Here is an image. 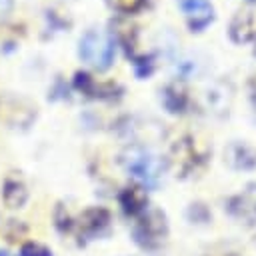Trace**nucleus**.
<instances>
[{"mask_svg": "<svg viewBox=\"0 0 256 256\" xmlns=\"http://www.w3.org/2000/svg\"><path fill=\"white\" fill-rule=\"evenodd\" d=\"M210 158V148L204 140L184 134L172 144V162L178 176H192L200 172Z\"/></svg>", "mask_w": 256, "mask_h": 256, "instance_id": "1", "label": "nucleus"}, {"mask_svg": "<svg viewBox=\"0 0 256 256\" xmlns=\"http://www.w3.org/2000/svg\"><path fill=\"white\" fill-rule=\"evenodd\" d=\"M122 162H124V168L136 180H140L144 186H150V188L158 186L162 172H164V164L156 154H152L146 148L134 146V148H128L124 152Z\"/></svg>", "mask_w": 256, "mask_h": 256, "instance_id": "2", "label": "nucleus"}, {"mask_svg": "<svg viewBox=\"0 0 256 256\" xmlns=\"http://www.w3.org/2000/svg\"><path fill=\"white\" fill-rule=\"evenodd\" d=\"M78 52L88 66L96 70H106L114 60V40L100 30H90L82 36Z\"/></svg>", "mask_w": 256, "mask_h": 256, "instance_id": "3", "label": "nucleus"}, {"mask_svg": "<svg viewBox=\"0 0 256 256\" xmlns=\"http://www.w3.org/2000/svg\"><path fill=\"white\" fill-rule=\"evenodd\" d=\"M166 234H168V224H166V216L160 210L144 212L134 226L136 242L142 244L144 248L160 246L166 240Z\"/></svg>", "mask_w": 256, "mask_h": 256, "instance_id": "4", "label": "nucleus"}, {"mask_svg": "<svg viewBox=\"0 0 256 256\" xmlns=\"http://www.w3.org/2000/svg\"><path fill=\"white\" fill-rule=\"evenodd\" d=\"M190 30L200 32L214 20V8L210 0H178Z\"/></svg>", "mask_w": 256, "mask_h": 256, "instance_id": "5", "label": "nucleus"}, {"mask_svg": "<svg viewBox=\"0 0 256 256\" xmlns=\"http://www.w3.org/2000/svg\"><path fill=\"white\" fill-rule=\"evenodd\" d=\"M230 38L236 44H246L256 40V10L242 8L234 14L230 22Z\"/></svg>", "mask_w": 256, "mask_h": 256, "instance_id": "6", "label": "nucleus"}, {"mask_svg": "<svg viewBox=\"0 0 256 256\" xmlns=\"http://www.w3.org/2000/svg\"><path fill=\"white\" fill-rule=\"evenodd\" d=\"M230 212L244 220L256 218V182L248 184L240 194L230 200Z\"/></svg>", "mask_w": 256, "mask_h": 256, "instance_id": "7", "label": "nucleus"}, {"mask_svg": "<svg viewBox=\"0 0 256 256\" xmlns=\"http://www.w3.org/2000/svg\"><path fill=\"white\" fill-rule=\"evenodd\" d=\"M228 164L236 170H250L256 166V150L248 144H242V142H234L226 148L224 152Z\"/></svg>", "mask_w": 256, "mask_h": 256, "instance_id": "8", "label": "nucleus"}, {"mask_svg": "<svg viewBox=\"0 0 256 256\" xmlns=\"http://www.w3.org/2000/svg\"><path fill=\"white\" fill-rule=\"evenodd\" d=\"M162 100H164V106L168 112L172 114H180L188 108L190 104V94H188V88L182 84V82H172L164 88L162 92Z\"/></svg>", "mask_w": 256, "mask_h": 256, "instance_id": "9", "label": "nucleus"}, {"mask_svg": "<svg viewBox=\"0 0 256 256\" xmlns=\"http://www.w3.org/2000/svg\"><path fill=\"white\" fill-rule=\"evenodd\" d=\"M118 200H120V206L126 214H142L146 210V204H148V196H146V190L142 186L124 188L120 192Z\"/></svg>", "mask_w": 256, "mask_h": 256, "instance_id": "10", "label": "nucleus"}, {"mask_svg": "<svg viewBox=\"0 0 256 256\" xmlns=\"http://www.w3.org/2000/svg\"><path fill=\"white\" fill-rule=\"evenodd\" d=\"M110 214L104 208H88L80 218H78V230L84 234H94L100 228L106 226Z\"/></svg>", "mask_w": 256, "mask_h": 256, "instance_id": "11", "label": "nucleus"}, {"mask_svg": "<svg viewBox=\"0 0 256 256\" xmlns=\"http://www.w3.org/2000/svg\"><path fill=\"white\" fill-rule=\"evenodd\" d=\"M74 86L78 90H82L84 94L88 96H106V94H114L116 90V84L112 82H106V84H98L92 76H88L86 72H78L76 78H74Z\"/></svg>", "mask_w": 256, "mask_h": 256, "instance_id": "12", "label": "nucleus"}, {"mask_svg": "<svg viewBox=\"0 0 256 256\" xmlns=\"http://www.w3.org/2000/svg\"><path fill=\"white\" fill-rule=\"evenodd\" d=\"M2 198H4V204H6L8 208H20V206H24V202H26V198H28V192H26L24 184L10 180V182H6V186H4Z\"/></svg>", "mask_w": 256, "mask_h": 256, "instance_id": "13", "label": "nucleus"}, {"mask_svg": "<svg viewBox=\"0 0 256 256\" xmlns=\"http://www.w3.org/2000/svg\"><path fill=\"white\" fill-rule=\"evenodd\" d=\"M116 34H118V40L124 44L128 56H132V60L136 58V28L130 24V22H124V20H116Z\"/></svg>", "mask_w": 256, "mask_h": 256, "instance_id": "14", "label": "nucleus"}, {"mask_svg": "<svg viewBox=\"0 0 256 256\" xmlns=\"http://www.w3.org/2000/svg\"><path fill=\"white\" fill-rule=\"evenodd\" d=\"M110 4L122 14H136L148 6V0H110Z\"/></svg>", "mask_w": 256, "mask_h": 256, "instance_id": "15", "label": "nucleus"}, {"mask_svg": "<svg viewBox=\"0 0 256 256\" xmlns=\"http://www.w3.org/2000/svg\"><path fill=\"white\" fill-rule=\"evenodd\" d=\"M20 254H22V256H52L50 250H48L46 246L36 244V242H28V244H24Z\"/></svg>", "mask_w": 256, "mask_h": 256, "instance_id": "16", "label": "nucleus"}, {"mask_svg": "<svg viewBox=\"0 0 256 256\" xmlns=\"http://www.w3.org/2000/svg\"><path fill=\"white\" fill-rule=\"evenodd\" d=\"M10 10H12V0H0V18L8 16Z\"/></svg>", "mask_w": 256, "mask_h": 256, "instance_id": "17", "label": "nucleus"}, {"mask_svg": "<svg viewBox=\"0 0 256 256\" xmlns=\"http://www.w3.org/2000/svg\"><path fill=\"white\" fill-rule=\"evenodd\" d=\"M252 102H254V112H256V92H252Z\"/></svg>", "mask_w": 256, "mask_h": 256, "instance_id": "18", "label": "nucleus"}, {"mask_svg": "<svg viewBox=\"0 0 256 256\" xmlns=\"http://www.w3.org/2000/svg\"><path fill=\"white\" fill-rule=\"evenodd\" d=\"M0 256H8V254H4V252H0Z\"/></svg>", "mask_w": 256, "mask_h": 256, "instance_id": "19", "label": "nucleus"}, {"mask_svg": "<svg viewBox=\"0 0 256 256\" xmlns=\"http://www.w3.org/2000/svg\"><path fill=\"white\" fill-rule=\"evenodd\" d=\"M254 54H256V48H254Z\"/></svg>", "mask_w": 256, "mask_h": 256, "instance_id": "20", "label": "nucleus"}]
</instances>
